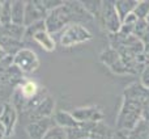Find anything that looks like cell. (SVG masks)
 <instances>
[{"label":"cell","instance_id":"cell-33","mask_svg":"<svg viewBox=\"0 0 149 139\" xmlns=\"http://www.w3.org/2000/svg\"><path fill=\"white\" fill-rule=\"evenodd\" d=\"M1 28H3V26H1V24H0V30H1Z\"/></svg>","mask_w":149,"mask_h":139},{"label":"cell","instance_id":"cell-30","mask_svg":"<svg viewBox=\"0 0 149 139\" xmlns=\"http://www.w3.org/2000/svg\"><path fill=\"white\" fill-rule=\"evenodd\" d=\"M0 139H5V135L3 133V130H0Z\"/></svg>","mask_w":149,"mask_h":139},{"label":"cell","instance_id":"cell-10","mask_svg":"<svg viewBox=\"0 0 149 139\" xmlns=\"http://www.w3.org/2000/svg\"><path fill=\"white\" fill-rule=\"evenodd\" d=\"M55 125L52 118H43L30 121L25 127V131L28 134L29 139H43L46 133Z\"/></svg>","mask_w":149,"mask_h":139},{"label":"cell","instance_id":"cell-28","mask_svg":"<svg viewBox=\"0 0 149 139\" xmlns=\"http://www.w3.org/2000/svg\"><path fill=\"white\" fill-rule=\"evenodd\" d=\"M137 21H139L137 20V17L135 16V13L132 12L131 15H128L123 21H122V24H127V25H136Z\"/></svg>","mask_w":149,"mask_h":139},{"label":"cell","instance_id":"cell-20","mask_svg":"<svg viewBox=\"0 0 149 139\" xmlns=\"http://www.w3.org/2000/svg\"><path fill=\"white\" fill-rule=\"evenodd\" d=\"M0 34L12 37V38L18 39V41H22L24 36H25V26L16 25V24H9V25L3 26L1 30H0Z\"/></svg>","mask_w":149,"mask_h":139},{"label":"cell","instance_id":"cell-5","mask_svg":"<svg viewBox=\"0 0 149 139\" xmlns=\"http://www.w3.org/2000/svg\"><path fill=\"white\" fill-rule=\"evenodd\" d=\"M13 65L20 70L22 74H31L39 68V58L31 49L24 47L13 57Z\"/></svg>","mask_w":149,"mask_h":139},{"label":"cell","instance_id":"cell-34","mask_svg":"<svg viewBox=\"0 0 149 139\" xmlns=\"http://www.w3.org/2000/svg\"><path fill=\"white\" fill-rule=\"evenodd\" d=\"M0 130H3V129H1V125H0Z\"/></svg>","mask_w":149,"mask_h":139},{"label":"cell","instance_id":"cell-17","mask_svg":"<svg viewBox=\"0 0 149 139\" xmlns=\"http://www.w3.org/2000/svg\"><path fill=\"white\" fill-rule=\"evenodd\" d=\"M114 5H115V9L120 20L123 21L127 16L131 15L135 11L137 5V0H116V1H114Z\"/></svg>","mask_w":149,"mask_h":139},{"label":"cell","instance_id":"cell-7","mask_svg":"<svg viewBox=\"0 0 149 139\" xmlns=\"http://www.w3.org/2000/svg\"><path fill=\"white\" fill-rule=\"evenodd\" d=\"M100 60L110 70L113 74L116 75H127L131 74L130 70L127 68V66L123 63L122 58L119 57V54L114 49L109 47L107 50H103L100 55Z\"/></svg>","mask_w":149,"mask_h":139},{"label":"cell","instance_id":"cell-11","mask_svg":"<svg viewBox=\"0 0 149 139\" xmlns=\"http://www.w3.org/2000/svg\"><path fill=\"white\" fill-rule=\"evenodd\" d=\"M54 113H55V100L49 93L42 100V102L33 112L29 113V118H30V121H37V119H43V118H52Z\"/></svg>","mask_w":149,"mask_h":139},{"label":"cell","instance_id":"cell-2","mask_svg":"<svg viewBox=\"0 0 149 139\" xmlns=\"http://www.w3.org/2000/svg\"><path fill=\"white\" fill-rule=\"evenodd\" d=\"M143 113V104L139 101L131 100V98L123 97L122 106L119 110L118 118H116V129L122 133H128L134 130L141 121Z\"/></svg>","mask_w":149,"mask_h":139},{"label":"cell","instance_id":"cell-13","mask_svg":"<svg viewBox=\"0 0 149 139\" xmlns=\"http://www.w3.org/2000/svg\"><path fill=\"white\" fill-rule=\"evenodd\" d=\"M25 80L24 74L20 71L15 65H12L5 72L0 74V84H7V85H12V87H18L21 83Z\"/></svg>","mask_w":149,"mask_h":139},{"label":"cell","instance_id":"cell-3","mask_svg":"<svg viewBox=\"0 0 149 139\" xmlns=\"http://www.w3.org/2000/svg\"><path fill=\"white\" fill-rule=\"evenodd\" d=\"M93 34L85 25L81 24H71L60 33L59 42L63 47H72L80 44L90 41Z\"/></svg>","mask_w":149,"mask_h":139},{"label":"cell","instance_id":"cell-26","mask_svg":"<svg viewBox=\"0 0 149 139\" xmlns=\"http://www.w3.org/2000/svg\"><path fill=\"white\" fill-rule=\"evenodd\" d=\"M43 139H67V133H65L64 129L54 125V126L46 133Z\"/></svg>","mask_w":149,"mask_h":139},{"label":"cell","instance_id":"cell-21","mask_svg":"<svg viewBox=\"0 0 149 139\" xmlns=\"http://www.w3.org/2000/svg\"><path fill=\"white\" fill-rule=\"evenodd\" d=\"M24 17H25V1L20 0L12 1V24L24 26Z\"/></svg>","mask_w":149,"mask_h":139},{"label":"cell","instance_id":"cell-14","mask_svg":"<svg viewBox=\"0 0 149 139\" xmlns=\"http://www.w3.org/2000/svg\"><path fill=\"white\" fill-rule=\"evenodd\" d=\"M52 119H54L55 125L64 130L68 129H74V127L79 126L80 122H77L76 119L73 118V116L71 114V112H64V110H56L52 116Z\"/></svg>","mask_w":149,"mask_h":139},{"label":"cell","instance_id":"cell-23","mask_svg":"<svg viewBox=\"0 0 149 139\" xmlns=\"http://www.w3.org/2000/svg\"><path fill=\"white\" fill-rule=\"evenodd\" d=\"M42 30H46L45 20L31 24L30 26H26V28H25V36H24V39H33V37L36 36L37 33L42 32Z\"/></svg>","mask_w":149,"mask_h":139},{"label":"cell","instance_id":"cell-19","mask_svg":"<svg viewBox=\"0 0 149 139\" xmlns=\"http://www.w3.org/2000/svg\"><path fill=\"white\" fill-rule=\"evenodd\" d=\"M127 139H149V122L140 121L134 130L126 133Z\"/></svg>","mask_w":149,"mask_h":139},{"label":"cell","instance_id":"cell-27","mask_svg":"<svg viewBox=\"0 0 149 139\" xmlns=\"http://www.w3.org/2000/svg\"><path fill=\"white\" fill-rule=\"evenodd\" d=\"M140 84L143 87H145L147 89H149V65L140 74Z\"/></svg>","mask_w":149,"mask_h":139},{"label":"cell","instance_id":"cell-15","mask_svg":"<svg viewBox=\"0 0 149 139\" xmlns=\"http://www.w3.org/2000/svg\"><path fill=\"white\" fill-rule=\"evenodd\" d=\"M0 47H1L3 51L7 55L15 57L20 50L24 49V44H22V41H18V39H15L12 37L0 34Z\"/></svg>","mask_w":149,"mask_h":139},{"label":"cell","instance_id":"cell-8","mask_svg":"<svg viewBox=\"0 0 149 139\" xmlns=\"http://www.w3.org/2000/svg\"><path fill=\"white\" fill-rule=\"evenodd\" d=\"M73 118L80 124H92V122H102L103 112L100 106H80L71 112Z\"/></svg>","mask_w":149,"mask_h":139},{"label":"cell","instance_id":"cell-18","mask_svg":"<svg viewBox=\"0 0 149 139\" xmlns=\"http://www.w3.org/2000/svg\"><path fill=\"white\" fill-rule=\"evenodd\" d=\"M134 36L145 46H149V25L145 20H139L135 25Z\"/></svg>","mask_w":149,"mask_h":139},{"label":"cell","instance_id":"cell-32","mask_svg":"<svg viewBox=\"0 0 149 139\" xmlns=\"http://www.w3.org/2000/svg\"><path fill=\"white\" fill-rule=\"evenodd\" d=\"M0 12H1V1H0Z\"/></svg>","mask_w":149,"mask_h":139},{"label":"cell","instance_id":"cell-31","mask_svg":"<svg viewBox=\"0 0 149 139\" xmlns=\"http://www.w3.org/2000/svg\"><path fill=\"white\" fill-rule=\"evenodd\" d=\"M145 21H147V22H148V25H149V15H148V17L145 18Z\"/></svg>","mask_w":149,"mask_h":139},{"label":"cell","instance_id":"cell-16","mask_svg":"<svg viewBox=\"0 0 149 139\" xmlns=\"http://www.w3.org/2000/svg\"><path fill=\"white\" fill-rule=\"evenodd\" d=\"M33 41H36L45 51L47 53H52L56 49V41L52 37V34H50L47 30H42L39 33H37L33 37Z\"/></svg>","mask_w":149,"mask_h":139},{"label":"cell","instance_id":"cell-6","mask_svg":"<svg viewBox=\"0 0 149 139\" xmlns=\"http://www.w3.org/2000/svg\"><path fill=\"white\" fill-rule=\"evenodd\" d=\"M18 119V112L10 101L4 102L0 106V125L5 138H10L15 134V129Z\"/></svg>","mask_w":149,"mask_h":139},{"label":"cell","instance_id":"cell-35","mask_svg":"<svg viewBox=\"0 0 149 139\" xmlns=\"http://www.w3.org/2000/svg\"><path fill=\"white\" fill-rule=\"evenodd\" d=\"M0 87H1V84H0Z\"/></svg>","mask_w":149,"mask_h":139},{"label":"cell","instance_id":"cell-25","mask_svg":"<svg viewBox=\"0 0 149 139\" xmlns=\"http://www.w3.org/2000/svg\"><path fill=\"white\" fill-rule=\"evenodd\" d=\"M134 13L137 17V20H145L149 15V1H147V0L137 1V5L135 8Z\"/></svg>","mask_w":149,"mask_h":139},{"label":"cell","instance_id":"cell-22","mask_svg":"<svg viewBox=\"0 0 149 139\" xmlns=\"http://www.w3.org/2000/svg\"><path fill=\"white\" fill-rule=\"evenodd\" d=\"M0 24H1V26H5V25L12 24V1H9V0L1 1Z\"/></svg>","mask_w":149,"mask_h":139},{"label":"cell","instance_id":"cell-29","mask_svg":"<svg viewBox=\"0 0 149 139\" xmlns=\"http://www.w3.org/2000/svg\"><path fill=\"white\" fill-rule=\"evenodd\" d=\"M7 57H8V55L5 54V53L3 51V49H1V47H0V62H1V60L4 59V58H7Z\"/></svg>","mask_w":149,"mask_h":139},{"label":"cell","instance_id":"cell-12","mask_svg":"<svg viewBox=\"0 0 149 139\" xmlns=\"http://www.w3.org/2000/svg\"><path fill=\"white\" fill-rule=\"evenodd\" d=\"M16 88L18 89V92H20L21 97H22V100H24V110H22V113H24L25 108H26V104H28L31 98L36 97V96L41 92L42 88L39 87V84L36 80H31V79H25Z\"/></svg>","mask_w":149,"mask_h":139},{"label":"cell","instance_id":"cell-1","mask_svg":"<svg viewBox=\"0 0 149 139\" xmlns=\"http://www.w3.org/2000/svg\"><path fill=\"white\" fill-rule=\"evenodd\" d=\"M93 21L81 1H64L60 7L50 11L45 18L46 30L50 34L62 33L71 24H84Z\"/></svg>","mask_w":149,"mask_h":139},{"label":"cell","instance_id":"cell-9","mask_svg":"<svg viewBox=\"0 0 149 139\" xmlns=\"http://www.w3.org/2000/svg\"><path fill=\"white\" fill-rule=\"evenodd\" d=\"M47 16V11L42 7L39 0L34 1H25V17H24V26H30L31 24L45 20Z\"/></svg>","mask_w":149,"mask_h":139},{"label":"cell","instance_id":"cell-4","mask_svg":"<svg viewBox=\"0 0 149 139\" xmlns=\"http://www.w3.org/2000/svg\"><path fill=\"white\" fill-rule=\"evenodd\" d=\"M97 20L100 21L102 28L109 34H116L120 32L122 20L115 9L114 1H110V0L102 1L101 11H100V15H98Z\"/></svg>","mask_w":149,"mask_h":139},{"label":"cell","instance_id":"cell-24","mask_svg":"<svg viewBox=\"0 0 149 139\" xmlns=\"http://www.w3.org/2000/svg\"><path fill=\"white\" fill-rule=\"evenodd\" d=\"M84 8L86 9V12L92 16L93 18H97L98 15H100L101 11V5H102V1H94V0H88V1H81Z\"/></svg>","mask_w":149,"mask_h":139}]
</instances>
